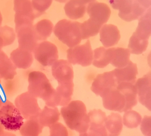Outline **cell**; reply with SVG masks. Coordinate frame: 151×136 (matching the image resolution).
Here are the masks:
<instances>
[{
    "label": "cell",
    "mask_w": 151,
    "mask_h": 136,
    "mask_svg": "<svg viewBox=\"0 0 151 136\" xmlns=\"http://www.w3.org/2000/svg\"><path fill=\"white\" fill-rule=\"evenodd\" d=\"M102 98L104 107L120 113L132 110L137 104V95L135 85L120 84L104 93Z\"/></svg>",
    "instance_id": "1"
},
{
    "label": "cell",
    "mask_w": 151,
    "mask_h": 136,
    "mask_svg": "<svg viewBox=\"0 0 151 136\" xmlns=\"http://www.w3.org/2000/svg\"><path fill=\"white\" fill-rule=\"evenodd\" d=\"M61 113L68 127L82 134L85 132L88 114L84 103L80 100L71 101L62 107Z\"/></svg>",
    "instance_id": "2"
},
{
    "label": "cell",
    "mask_w": 151,
    "mask_h": 136,
    "mask_svg": "<svg viewBox=\"0 0 151 136\" xmlns=\"http://www.w3.org/2000/svg\"><path fill=\"white\" fill-rule=\"evenodd\" d=\"M113 8L119 10L118 16L126 22L139 19L151 8V1H110Z\"/></svg>",
    "instance_id": "3"
},
{
    "label": "cell",
    "mask_w": 151,
    "mask_h": 136,
    "mask_svg": "<svg viewBox=\"0 0 151 136\" xmlns=\"http://www.w3.org/2000/svg\"><path fill=\"white\" fill-rule=\"evenodd\" d=\"M28 80V92L35 97L42 99L46 106H48L55 89L46 75L40 71H32L29 74Z\"/></svg>",
    "instance_id": "4"
},
{
    "label": "cell",
    "mask_w": 151,
    "mask_h": 136,
    "mask_svg": "<svg viewBox=\"0 0 151 136\" xmlns=\"http://www.w3.org/2000/svg\"><path fill=\"white\" fill-rule=\"evenodd\" d=\"M81 23L63 19L59 21L54 29V33L59 40L70 48L79 45L82 40Z\"/></svg>",
    "instance_id": "5"
},
{
    "label": "cell",
    "mask_w": 151,
    "mask_h": 136,
    "mask_svg": "<svg viewBox=\"0 0 151 136\" xmlns=\"http://www.w3.org/2000/svg\"><path fill=\"white\" fill-rule=\"evenodd\" d=\"M24 119L13 103L0 96V122L9 131L18 130L24 123Z\"/></svg>",
    "instance_id": "6"
},
{
    "label": "cell",
    "mask_w": 151,
    "mask_h": 136,
    "mask_svg": "<svg viewBox=\"0 0 151 136\" xmlns=\"http://www.w3.org/2000/svg\"><path fill=\"white\" fill-rule=\"evenodd\" d=\"M15 106L24 119L37 118L41 111L37 98L27 91L19 95L14 101Z\"/></svg>",
    "instance_id": "7"
},
{
    "label": "cell",
    "mask_w": 151,
    "mask_h": 136,
    "mask_svg": "<svg viewBox=\"0 0 151 136\" xmlns=\"http://www.w3.org/2000/svg\"><path fill=\"white\" fill-rule=\"evenodd\" d=\"M68 61L73 65L88 66L92 63L93 53L89 40L81 45L70 48L67 51Z\"/></svg>",
    "instance_id": "8"
},
{
    "label": "cell",
    "mask_w": 151,
    "mask_h": 136,
    "mask_svg": "<svg viewBox=\"0 0 151 136\" xmlns=\"http://www.w3.org/2000/svg\"><path fill=\"white\" fill-rule=\"evenodd\" d=\"M106 113L101 110H91L85 132L80 136H107L105 124Z\"/></svg>",
    "instance_id": "9"
},
{
    "label": "cell",
    "mask_w": 151,
    "mask_h": 136,
    "mask_svg": "<svg viewBox=\"0 0 151 136\" xmlns=\"http://www.w3.org/2000/svg\"><path fill=\"white\" fill-rule=\"evenodd\" d=\"M14 10L15 12L14 22L16 30L24 25H33L34 21L36 19L31 1L15 0Z\"/></svg>",
    "instance_id": "10"
},
{
    "label": "cell",
    "mask_w": 151,
    "mask_h": 136,
    "mask_svg": "<svg viewBox=\"0 0 151 136\" xmlns=\"http://www.w3.org/2000/svg\"><path fill=\"white\" fill-rule=\"evenodd\" d=\"M33 53L35 58L44 66L52 65L58 58L57 47L54 44L47 41H44L38 43Z\"/></svg>",
    "instance_id": "11"
},
{
    "label": "cell",
    "mask_w": 151,
    "mask_h": 136,
    "mask_svg": "<svg viewBox=\"0 0 151 136\" xmlns=\"http://www.w3.org/2000/svg\"><path fill=\"white\" fill-rule=\"evenodd\" d=\"M19 43V48L33 53L39 43L34 33V25H24L16 30Z\"/></svg>",
    "instance_id": "12"
},
{
    "label": "cell",
    "mask_w": 151,
    "mask_h": 136,
    "mask_svg": "<svg viewBox=\"0 0 151 136\" xmlns=\"http://www.w3.org/2000/svg\"><path fill=\"white\" fill-rule=\"evenodd\" d=\"M52 75L58 81V85L73 83L74 73L71 64L67 60H57L52 67Z\"/></svg>",
    "instance_id": "13"
},
{
    "label": "cell",
    "mask_w": 151,
    "mask_h": 136,
    "mask_svg": "<svg viewBox=\"0 0 151 136\" xmlns=\"http://www.w3.org/2000/svg\"><path fill=\"white\" fill-rule=\"evenodd\" d=\"M117 85L112 71L99 74L94 80L91 88L96 95L101 96L105 91Z\"/></svg>",
    "instance_id": "14"
},
{
    "label": "cell",
    "mask_w": 151,
    "mask_h": 136,
    "mask_svg": "<svg viewBox=\"0 0 151 136\" xmlns=\"http://www.w3.org/2000/svg\"><path fill=\"white\" fill-rule=\"evenodd\" d=\"M86 12L90 18L102 25L107 23L111 14L110 7L107 4L91 1L86 6Z\"/></svg>",
    "instance_id": "15"
},
{
    "label": "cell",
    "mask_w": 151,
    "mask_h": 136,
    "mask_svg": "<svg viewBox=\"0 0 151 136\" xmlns=\"http://www.w3.org/2000/svg\"><path fill=\"white\" fill-rule=\"evenodd\" d=\"M151 72L138 79L135 86L139 102L151 111Z\"/></svg>",
    "instance_id": "16"
},
{
    "label": "cell",
    "mask_w": 151,
    "mask_h": 136,
    "mask_svg": "<svg viewBox=\"0 0 151 136\" xmlns=\"http://www.w3.org/2000/svg\"><path fill=\"white\" fill-rule=\"evenodd\" d=\"M117 83H130L135 84L138 74L137 64L130 60L124 68H116L113 71Z\"/></svg>",
    "instance_id": "17"
},
{
    "label": "cell",
    "mask_w": 151,
    "mask_h": 136,
    "mask_svg": "<svg viewBox=\"0 0 151 136\" xmlns=\"http://www.w3.org/2000/svg\"><path fill=\"white\" fill-rule=\"evenodd\" d=\"M100 41L104 47H110L117 44L121 38L117 27L112 24H105L100 30Z\"/></svg>",
    "instance_id": "18"
},
{
    "label": "cell",
    "mask_w": 151,
    "mask_h": 136,
    "mask_svg": "<svg viewBox=\"0 0 151 136\" xmlns=\"http://www.w3.org/2000/svg\"><path fill=\"white\" fill-rule=\"evenodd\" d=\"M91 1H69L64 6L65 14L69 18L77 19L86 13V6Z\"/></svg>",
    "instance_id": "19"
},
{
    "label": "cell",
    "mask_w": 151,
    "mask_h": 136,
    "mask_svg": "<svg viewBox=\"0 0 151 136\" xmlns=\"http://www.w3.org/2000/svg\"><path fill=\"white\" fill-rule=\"evenodd\" d=\"M10 59L17 68L24 70L30 67L34 60L32 53L19 48L12 52Z\"/></svg>",
    "instance_id": "20"
},
{
    "label": "cell",
    "mask_w": 151,
    "mask_h": 136,
    "mask_svg": "<svg viewBox=\"0 0 151 136\" xmlns=\"http://www.w3.org/2000/svg\"><path fill=\"white\" fill-rule=\"evenodd\" d=\"M17 68L3 51H0V78L12 80L17 75Z\"/></svg>",
    "instance_id": "21"
},
{
    "label": "cell",
    "mask_w": 151,
    "mask_h": 136,
    "mask_svg": "<svg viewBox=\"0 0 151 136\" xmlns=\"http://www.w3.org/2000/svg\"><path fill=\"white\" fill-rule=\"evenodd\" d=\"M105 124L107 136H119L122 130V117L119 114L111 113L106 117Z\"/></svg>",
    "instance_id": "22"
},
{
    "label": "cell",
    "mask_w": 151,
    "mask_h": 136,
    "mask_svg": "<svg viewBox=\"0 0 151 136\" xmlns=\"http://www.w3.org/2000/svg\"><path fill=\"white\" fill-rule=\"evenodd\" d=\"M130 51L128 49L121 47L112 48L110 63L118 68L127 66L130 60Z\"/></svg>",
    "instance_id": "23"
},
{
    "label": "cell",
    "mask_w": 151,
    "mask_h": 136,
    "mask_svg": "<svg viewBox=\"0 0 151 136\" xmlns=\"http://www.w3.org/2000/svg\"><path fill=\"white\" fill-rule=\"evenodd\" d=\"M60 113L57 107H49L45 106L38 116L40 123L43 127H50L58 122Z\"/></svg>",
    "instance_id": "24"
},
{
    "label": "cell",
    "mask_w": 151,
    "mask_h": 136,
    "mask_svg": "<svg viewBox=\"0 0 151 136\" xmlns=\"http://www.w3.org/2000/svg\"><path fill=\"white\" fill-rule=\"evenodd\" d=\"M138 27L134 33L138 37L148 40L151 36V8L138 19Z\"/></svg>",
    "instance_id": "25"
},
{
    "label": "cell",
    "mask_w": 151,
    "mask_h": 136,
    "mask_svg": "<svg viewBox=\"0 0 151 136\" xmlns=\"http://www.w3.org/2000/svg\"><path fill=\"white\" fill-rule=\"evenodd\" d=\"M54 26L48 19H44L34 25V29L39 43L45 41L52 32Z\"/></svg>",
    "instance_id": "26"
},
{
    "label": "cell",
    "mask_w": 151,
    "mask_h": 136,
    "mask_svg": "<svg viewBox=\"0 0 151 136\" xmlns=\"http://www.w3.org/2000/svg\"><path fill=\"white\" fill-rule=\"evenodd\" d=\"M112 48H106L101 46L93 51V65L96 68H103L110 63Z\"/></svg>",
    "instance_id": "27"
},
{
    "label": "cell",
    "mask_w": 151,
    "mask_h": 136,
    "mask_svg": "<svg viewBox=\"0 0 151 136\" xmlns=\"http://www.w3.org/2000/svg\"><path fill=\"white\" fill-rule=\"evenodd\" d=\"M44 127L37 118L27 120L19 130L22 136H38L42 132Z\"/></svg>",
    "instance_id": "28"
},
{
    "label": "cell",
    "mask_w": 151,
    "mask_h": 136,
    "mask_svg": "<svg viewBox=\"0 0 151 136\" xmlns=\"http://www.w3.org/2000/svg\"><path fill=\"white\" fill-rule=\"evenodd\" d=\"M103 25L90 18L81 23V30L82 40L88 39L91 37L97 35Z\"/></svg>",
    "instance_id": "29"
},
{
    "label": "cell",
    "mask_w": 151,
    "mask_h": 136,
    "mask_svg": "<svg viewBox=\"0 0 151 136\" xmlns=\"http://www.w3.org/2000/svg\"><path fill=\"white\" fill-rule=\"evenodd\" d=\"M148 44V40L141 39L133 33L130 39L128 49L130 53L139 55L147 50Z\"/></svg>",
    "instance_id": "30"
},
{
    "label": "cell",
    "mask_w": 151,
    "mask_h": 136,
    "mask_svg": "<svg viewBox=\"0 0 151 136\" xmlns=\"http://www.w3.org/2000/svg\"><path fill=\"white\" fill-rule=\"evenodd\" d=\"M142 117L138 112L134 110H129L125 112L123 117V123L127 128L137 127L142 122Z\"/></svg>",
    "instance_id": "31"
},
{
    "label": "cell",
    "mask_w": 151,
    "mask_h": 136,
    "mask_svg": "<svg viewBox=\"0 0 151 136\" xmlns=\"http://www.w3.org/2000/svg\"><path fill=\"white\" fill-rule=\"evenodd\" d=\"M14 30L7 26L0 27V37L3 42L4 47L11 45L16 39Z\"/></svg>",
    "instance_id": "32"
},
{
    "label": "cell",
    "mask_w": 151,
    "mask_h": 136,
    "mask_svg": "<svg viewBox=\"0 0 151 136\" xmlns=\"http://www.w3.org/2000/svg\"><path fill=\"white\" fill-rule=\"evenodd\" d=\"M32 7L36 18L40 17L45 13V11L49 8L52 1H31Z\"/></svg>",
    "instance_id": "33"
},
{
    "label": "cell",
    "mask_w": 151,
    "mask_h": 136,
    "mask_svg": "<svg viewBox=\"0 0 151 136\" xmlns=\"http://www.w3.org/2000/svg\"><path fill=\"white\" fill-rule=\"evenodd\" d=\"M17 85L14 78L12 80H4L1 83L2 92L6 97L14 96L17 90Z\"/></svg>",
    "instance_id": "34"
},
{
    "label": "cell",
    "mask_w": 151,
    "mask_h": 136,
    "mask_svg": "<svg viewBox=\"0 0 151 136\" xmlns=\"http://www.w3.org/2000/svg\"><path fill=\"white\" fill-rule=\"evenodd\" d=\"M49 136H68L66 128L60 123L57 122L50 127Z\"/></svg>",
    "instance_id": "35"
},
{
    "label": "cell",
    "mask_w": 151,
    "mask_h": 136,
    "mask_svg": "<svg viewBox=\"0 0 151 136\" xmlns=\"http://www.w3.org/2000/svg\"><path fill=\"white\" fill-rule=\"evenodd\" d=\"M140 130L145 136H151V117L145 116L141 125Z\"/></svg>",
    "instance_id": "36"
},
{
    "label": "cell",
    "mask_w": 151,
    "mask_h": 136,
    "mask_svg": "<svg viewBox=\"0 0 151 136\" xmlns=\"http://www.w3.org/2000/svg\"><path fill=\"white\" fill-rule=\"evenodd\" d=\"M0 136H16L15 135L11 132H4Z\"/></svg>",
    "instance_id": "37"
},
{
    "label": "cell",
    "mask_w": 151,
    "mask_h": 136,
    "mask_svg": "<svg viewBox=\"0 0 151 136\" xmlns=\"http://www.w3.org/2000/svg\"><path fill=\"white\" fill-rule=\"evenodd\" d=\"M5 128L3 125L0 122V135H1L4 132V130Z\"/></svg>",
    "instance_id": "38"
},
{
    "label": "cell",
    "mask_w": 151,
    "mask_h": 136,
    "mask_svg": "<svg viewBox=\"0 0 151 136\" xmlns=\"http://www.w3.org/2000/svg\"><path fill=\"white\" fill-rule=\"evenodd\" d=\"M3 47H4L3 42L1 38L0 37V51L1 50V49Z\"/></svg>",
    "instance_id": "39"
},
{
    "label": "cell",
    "mask_w": 151,
    "mask_h": 136,
    "mask_svg": "<svg viewBox=\"0 0 151 136\" xmlns=\"http://www.w3.org/2000/svg\"><path fill=\"white\" fill-rule=\"evenodd\" d=\"M2 21V17L1 12H0V27L1 25Z\"/></svg>",
    "instance_id": "40"
},
{
    "label": "cell",
    "mask_w": 151,
    "mask_h": 136,
    "mask_svg": "<svg viewBox=\"0 0 151 136\" xmlns=\"http://www.w3.org/2000/svg\"><path fill=\"white\" fill-rule=\"evenodd\" d=\"M1 78H0V92H1H1H2V89H1V83H2V81H1Z\"/></svg>",
    "instance_id": "41"
}]
</instances>
